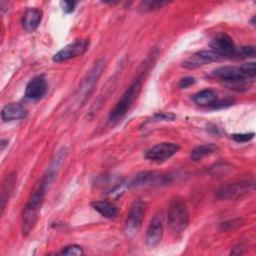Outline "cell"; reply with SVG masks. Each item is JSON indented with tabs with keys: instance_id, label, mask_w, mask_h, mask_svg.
<instances>
[{
	"instance_id": "1",
	"label": "cell",
	"mask_w": 256,
	"mask_h": 256,
	"mask_svg": "<svg viewBox=\"0 0 256 256\" xmlns=\"http://www.w3.org/2000/svg\"><path fill=\"white\" fill-rule=\"evenodd\" d=\"M50 182L48 179L43 175V177L39 180V182L35 185L34 189L32 190L28 201L25 205L24 211H23V218H22V234L24 236H27L31 230L35 227L38 219H39V213L41 210V207L44 203L45 194L48 185Z\"/></svg>"
},
{
	"instance_id": "2",
	"label": "cell",
	"mask_w": 256,
	"mask_h": 256,
	"mask_svg": "<svg viewBox=\"0 0 256 256\" xmlns=\"http://www.w3.org/2000/svg\"><path fill=\"white\" fill-rule=\"evenodd\" d=\"M167 218L169 226L174 233L180 234L187 229L189 225V212L183 198L175 196L171 199L168 206Z\"/></svg>"
},
{
	"instance_id": "3",
	"label": "cell",
	"mask_w": 256,
	"mask_h": 256,
	"mask_svg": "<svg viewBox=\"0 0 256 256\" xmlns=\"http://www.w3.org/2000/svg\"><path fill=\"white\" fill-rule=\"evenodd\" d=\"M141 79L137 78L122 94L120 99L117 101L114 108L110 111L109 114V121L110 122H117L121 120L126 113L129 111L141 89Z\"/></svg>"
},
{
	"instance_id": "4",
	"label": "cell",
	"mask_w": 256,
	"mask_h": 256,
	"mask_svg": "<svg viewBox=\"0 0 256 256\" xmlns=\"http://www.w3.org/2000/svg\"><path fill=\"white\" fill-rule=\"evenodd\" d=\"M104 68H105V61L103 59H100L97 62H95L93 67L86 74L85 78L83 79V81L78 89V92L75 95L76 96L75 101L78 106L79 105L81 106L84 103V101L87 99V97L91 94V92L93 91L95 85L97 84V81L100 78Z\"/></svg>"
},
{
	"instance_id": "5",
	"label": "cell",
	"mask_w": 256,
	"mask_h": 256,
	"mask_svg": "<svg viewBox=\"0 0 256 256\" xmlns=\"http://www.w3.org/2000/svg\"><path fill=\"white\" fill-rule=\"evenodd\" d=\"M146 213V203L142 199H135L130 205L124 231L128 238H132L140 230Z\"/></svg>"
},
{
	"instance_id": "6",
	"label": "cell",
	"mask_w": 256,
	"mask_h": 256,
	"mask_svg": "<svg viewBox=\"0 0 256 256\" xmlns=\"http://www.w3.org/2000/svg\"><path fill=\"white\" fill-rule=\"evenodd\" d=\"M171 176L158 171H142L134 175L128 182V188L155 187L166 185L170 182Z\"/></svg>"
},
{
	"instance_id": "7",
	"label": "cell",
	"mask_w": 256,
	"mask_h": 256,
	"mask_svg": "<svg viewBox=\"0 0 256 256\" xmlns=\"http://www.w3.org/2000/svg\"><path fill=\"white\" fill-rule=\"evenodd\" d=\"M253 182H250L248 180L236 181L218 188L215 192V196L218 199L235 200L247 195L253 189Z\"/></svg>"
},
{
	"instance_id": "8",
	"label": "cell",
	"mask_w": 256,
	"mask_h": 256,
	"mask_svg": "<svg viewBox=\"0 0 256 256\" xmlns=\"http://www.w3.org/2000/svg\"><path fill=\"white\" fill-rule=\"evenodd\" d=\"M89 45H90L89 39H76L73 42L61 48L53 56L52 60L56 63H60V62H64L72 58L81 56L89 49Z\"/></svg>"
},
{
	"instance_id": "9",
	"label": "cell",
	"mask_w": 256,
	"mask_h": 256,
	"mask_svg": "<svg viewBox=\"0 0 256 256\" xmlns=\"http://www.w3.org/2000/svg\"><path fill=\"white\" fill-rule=\"evenodd\" d=\"M180 150L179 144L172 142L158 143L145 151L144 157L152 162L160 163L168 160Z\"/></svg>"
},
{
	"instance_id": "10",
	"label": "cell",
	"mask_w": 256,
	"mask_h": 256,
	"mask_svg": "<svg viewBox=\"0 0 256 256\" xmlns=\"http://www.w3.org/2000/svg\"><path fill=\"white\" fill-rule=\"evenodd\" d=\"M210 47L213 52L222 58H232L236 55V47L232 38L224 32L214 36L210 42Z\"/></svg>"
},
{
	"instance_id": "11",
	"label": "cell",
	"mask_w": 256,
	"mask_h": 256,
	"mask_svg": "<svg viewBox=\"0 0 256 256\" xmlns=\"http://www.w3.org/2000/svg\"><path fill=\"white\" fill-rule=\"evenodd\" d=\"M163 231H164V225H163L162 213L157 212L150 220V223L146 230L145 244L147 245V247L149 248L156 247L162 240Z\"/></svg>"
},
{
	"instance_id": "12",
	"label": "cell",
	"mask_w": 256,
	"mask_h": 256,
	"mask_svg": "<svg viewBox=\"0 0 256 256\" xmlns=\"http://www.w3.org/2000/svg\"><path fill=\"white\" fill-rule=\"evenodd\" d=\"M213 75L224 82H227L231 85L243 86L249 78H247L239 67L235 66H222L218 67L213 71Z\"/></svg>"
},
{
	"instance_id": "13",
	"label": "cell",
	"mask_w": 256,
	"mask_h": 256,
	"mask_svg": "<svg viewBox=\"0 0 256 256\" xmlns=\"http://www.w3.org/2000/svg\"><path fill=\"white\" fill-rule=\"evenodd\" d=\"M222 59V57H220L212 50H201L185 59L181 66L186 69H196L211 62H217Z\"/></svg>"
},
{
	"instance_id": "14",
	"label": "cell",
	"mask_w": 256,
	"mask_h": 256,
	"mask_svg": "<svg viewBox=\"0 0 256 256\" xmlns=\"http://www.w3.org/2000/svg\"><path fill=\"white\" fill-rule=\"evenodd\" d=\"M47 81L44 77V75H39L34 77L32 80L28 82L25 88V98L29 100H39L41 99L47 92Z\"/></svg>"
},
{
	"instance_id": "15",
	"label": "cell",
	"mask_w": 256,
	"mask_h": 256,
	"mask_svg": "<svg viewBox=\"0 0 256 256\" xmlns=\"http://www.w3.org/2000/svg\"><path fill=\"white\" fill-rule=\"evenodd\" d=\"M27 116V109L20 103H9L2 108L1 119L4 122L23 119Z\"/></svg>"
},
{
	"instance_id": "16",
	"label": "cell",
	"mask_w": 256,
	"mask_h": 256,
	"mask_svg": "<svg viewBox=\"0 0 256 256\" xmlns=\"http://www.w3.org/2000/svg\"><path fill=\"white\" fill-rule=\"evenodd\" d=\"M43 16L42 10L38 8L27 9L22 16V26L27 32H33L38 28Z\"/></svg>"
},
{
	"instance_id": "17",
	"label": "cell",
	"mask_w": 256,
	"mask_h": 256,
	"mask_svg": "<svg viewBox=\"0 0 256 256\" xmlns=\"http://www.w3.org/2000/svg\"><path fill=\"white\" fill-rule=\"evenodd\" d=\"M16 180H17V176L15 172H10L5 179L3 180L2 183V187H1V214H3L4 209L6 207L7 202L9 201L14 188H15V184H16Z\"/></svg>"
},
{
	"instance_id": "18",
	"label": "cell",
	"mask_w": 256,
	"mask_h": 256,
	"mask_svg": "<svg viewBox=\"0 0 256 256\" xmlns=\"http://www.w3.org/2000/svg\"><path fill=\"white\" fill-rule=\"evenodd\" d=\"M91 206L95 211H97L105 218H114L118 215L119 212L118 206L115 203L107 200L94 201L91 203Z\"/></svg>"
},
{
	"instance_id": "19",
	"label": "cell",
	"mask_w": 256,
	"mask_h": 256,
	"mask_svg": "<svg viewBox=\"0 0 256 256\" xmlns=\"http://www.w3.org/2000/svg\"><path fill=\"white\" fill-rule=\"evenodd\" d=\"M216 93L211 89H204L195 95H193L192 100L201 107H208L210 108L214 102L217 100Z\"/></svg>"
},
{
	"instance_id": "20",
	"label": "cell",
	"mask_w": 256,
	"mask_h": 256,
	"mask_svg": "<svg viewBox=\"0 0 256 256\" xmlns=\"http://www.w3.org/2000/svg\"><path fill=\"white\" fill-rule=\"evenodd\" d=\"M216 150H217V147L211 143L199 145V146L195 147L194 149H192V151L190 152V159L194 162L200 161L204 157L214 153Z\"/></svg>"
},
{
	"instance_id": "21",
	"label": "cell",
	"mask_w": 256,
	"mask_h": 256,
	"mask_svg": "<svg viewBox=\"0 0 256 256\" xmlns=\"http://www.w3.org/2000/svg\"><path fill=\"white\" fill-rule=\"evenodd\" d=\"M170 2L168 1H158V0H146L142 1L139 5V10L142 12H150L163 8L168 5Z\"/></svg>"
},
{
	"instance_id": "22",
	"label": "cell",
	"mask_w": 256,
	"mask_h": 256,
	"mask_svg": "<svg viewBox=\"0 0 256 256\" xmlns=\"http://www.w3.org/2000/svg\"><path fill=\"white\" fill-rule=\"evenodd\" d=\"M61 255H68V256H81L84 254L83 248L79 245L76 244H72V245H68L66 247H64L61 252Z\"/></svg>"
},
{
	"instance_id": "23",
	"label": "cell",
	"mask_w": 256,
	"mask_h": 256,
	"mask_svg": "<svg viewBox=\"0 0 256 256\" xmlns=\"http://www.w3.org/2000/svg\"><path fill=\"white\" fill-rule=\"evenodd\" d=\"M243 224H244V220L242 218H236V219L228 220V221H225V222L221 223L220 228L223 231H231V230H234L236 228H239Z\"/></svg>"
},
{
	"instance_id": "24",
	"label": "cell",
	"mask_w": 256,
	"mask_h": 256,
	"mask_svg": "<svg viewBox=\"0 0 256 256\" xmlns=\"http://www.w3.org/2000/svg\"><path fill=\"white\" fill-rule=\"evenodd\" d=\"M242 73L249 79H254L256 75V64L255 62H247L239 66Z\"/></svg>"
},
{
	"instance_id": "25",
	"label": "cell",
	"mask_w": 256,
	"mask_h": 256,
	"mask_svg": "<svg viewBox=\"0 0 256 256\" xmlns=\"http://www.w3.org/2000/svg\"><path fill=\"white\" fill-rule=\"evenodd\" d=\"M176 118V116L173 113L170 112H158L154 114L151 118V121L153 122H159V121H172Z\"/></svg>"
},
{
	"instance_id": "26",
	"label": "cell",
	"mask_w": 256,
	"mask_h": 256,
	"mask_svg": "<svg viewBox=\"0 0 256 256\" xmlns=\"http://www.w3.org/2000/svg\"><path fill=\"white\" fill-rule=\"evenodd\" d=\"M235 56H241L242 58H248L255 56V48L254 46H243L238 51L236 50Z\"/></svg>"
},
{
	"instance_id": "27",
	"label": "cell",
	"mask_w": 256,
	"mask_h": 256,
	"mask_svg": "<svg viewBox=\"0 0 256 256\" xmlns=\"http://www.w3.org/2000/svg\"><path fill=\"white\" fill-rule=\"evenodd\" d=\"M255 136L254 132H250V133H238V134H233L232 138L234 141L238 142V143H246L250 140H252Z\"/></svg>"
},
{
	"instance_id": "28",
	"label": "cell",
	"mask_w": 256,
	"mask_h": 256,
	"mask_svg": "<svg viewBox=\"0 0 256 256\" xmlns=\"http://www.w3.org/2000/svg\"><path fill=\"white\" fill-rule=\"evenodd\" d=\"M233 99H217L214 104L210 107L211 109H221L233 105Z\"/></svg>"
},
{
	"instance_id": "29",
	"label": "cell",
	"mask_w": 256,
	"mask_h": 256,
	"mask_svg": "<svg viewBox=\"0 0 256 256\" xmlns=\"http://www.w3.org/2000/svg\"><path fill=\"white\" fill-rule=\"evenodd\" d=\"M60 5L62 7V10L65 13H72L75 10V6L77 5V2L75 1H61Z\"/></svg>"
},
{
	"instance_id": "30",
	"label": "cell",
	"mask_w": 256,
	"mask_h": 256,
	"mask_svg": "<svg viewBox=\"0 0 256 256\" xmlns=\"http://www.w3.org/2000/svg\"><path fill=\"white\" fill-rule=\"evenodd\" d=\"M196 81H195V79L193 78V77H184V78H182V79H180L179 80V82H178V87L179 88H187V87H189V86H191V85H193L194 83H195Z\"/></svg>"
},
{
	"instance_id": "31",
	"label": "cell",
	"mask_w": 256,
	"mask_h": 256,
	"mask_svg": "<svg viewBox=\"0 0 256 256\" xmlns=\"http://www.w3.org/2000/svg\"><path fill=\"white\" fill-rule=\"evenodd\" d=\"M6 143H8V140H4V139H2L1 140V151H3L4 150V148H5V146H6Z\"/></svg>"
}]
</instances>
